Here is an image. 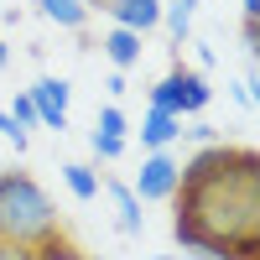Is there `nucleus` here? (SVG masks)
Wrapping results in <instances>:
<instances>
[{"label": "nucleus", "instance_id": "nucleus-9", "mask_svg": "<svg viewBox=\"0 0 260 260\" xmlns=\"http://www.w3.org/2000/svg\"><path fill=\"white\" fill-rule=\"evenodd\" d=\"M141 42H146V37L125 31V26H110V37H104V57H110L120 73H130V68L141 62Z\"/></svg>", "mask_w": 260, "mask_h": 260}, {"label": "nucleus", "instance_id": "nucleus-18", "mask_svg": "<svg viewBox=\"0 0 260 260\" xmlns=\"http://www.w3.org/2000/svg\"><path fill=\"white\" fill-rule=\"evenodd\" d=\"M234 104H240V110H255V78H240V83H234Z\"/></svg>", "mask_w": 260, "mask_h": 260}, {"label": "nucleus", "instance_id": "nucleus-1", "mask_svg": "<svg viewBox=\"0 0 260 260\" xmlns=\"http://www.w3.org/2000/svg\"><path fill=\"white\" fill-rule=\"evenodd\" d=\"M172 240L198 260L234 240H260V156L250 146H198L172 192Z\"/></svg>", "mask_w": 260, "mask_h": 260}, {"label": "nucleus", "instance_id": "nucleus-2", "mask_svg": "<svg viewBox=\"0 0 260 260\" xmlns=\"http://www.w3.org/2000/svg\"><path fill=\"white\" fill-rule=\"evenodd\" d=\"M62 234L57 224V208L47 198L31 172H0V245H21V250H37L42 240Z\"/></svg>", "mask_w": 260, "mask_h": 260}, {"label": "nucleus", "instance_id": "nucleus-20", "mask_svg": "<svg viewBox=\"0 0 260 260\" xmlns=\"http://www.w3.org/2000/svg\"><path fill=\"white\" fill-rule=\"evenodd\" d=\"M104 89H110V99H120V94H125V89H130V83H125V73H120V68H115V73H110V83H104Z\"/></svg>", "mask_w": 260, "mask_h": 260}, {"label": "nucleus", "instance_id": "nucleus-8", "mask_svg": "<svg viewBox=\"0 0 260 260\" xmlns=\"http://www.w3.org/2000/svg\"><path fill=\"white\" fill-rule=\"evenodd\" d=\"M177 136H182V120H177V115L146 110V120H141V146H146V151H172Z\"/></svg>", "mask_w": 260, "mask_h": 260}, {"label": "nucleus", "instance_id": "nucleus-10", "mask_svg": "<svg viewBox=\"0 0 260 260\" xmlns=\"http://www.w3.org/2000/svg\"><path fill=\"white\" fill-rule=\"evenodd\" d=\"M37 6H42L47 21H57L62 31H83V26H89V16H94L89 0H37Z\"/></svg>", "mask_w": 260, "mask_h": 260}, {"label": "nucleus", "instance_id": "nucleus-14", "mask_svg": "<svg viewBox=\"0 0 260 260\" xmlns=\"http://www.w3.org/2000/svg\"><path fill=\"white\" fill-rule=\"evenodd\" d=\"M94 130H104V136H125V130H130V120H125V110H120V104H104V110H99V120H94Z\"/></svg>", "mask_w": 260, "mask_h": 260}, {"label": "nucleus", "instance_id": "nucleus-25", "mask_svg": "<svg viewBox=\"0 0 260 260\" xmlns=\"http://www.w3.org/2000/svg\"><path fill=\"white\" fill-rule=\"evenodd\" d=\"M89 6H94V0H89Z\"/></svg>", "mask_w": 260, "mask_h": 260}, {"label": "nucleus", "instance_id": "nucleus-21", "mask_svg": "<svg viewBox=\"0 0 260 260\" xmlns=\"http://www.w3.org/2000/svg\"><path fill=\"white\" fill-rule=\"evenodd\" d=\"M240 16L245 21H260V0H240Z\"/></svg>", "mask_w": 260, "mask_h": 260}, {"label": "nucleus", "instance_id": "nucleus-17", "mask_svg": "<svg viewBox=\"0 0 260 260\" xmlns=\"http://www.w3.org/2000/svg\"><path fill=\"white\" fill-rule=\"evenodd\" d=\"M182 136H192L198 146H213V141H219V125H208V120H198V125H187Z\"/></svg>", "mask_w": 260, "mask_h": 260}, {"label": "nucleus", "instance_id": "nucleus-3", "mask_svg": "<svg viewBox=\"0 0 260 260\" xmlns=\"http://www.w3.org/2000/svg\"><path fill=\"white\" fill-rule=\"evenodd\" d=\"M213 104V89H208V78H203V68H167L156 83H151V110H167V115H177V120H187V115H203Z\"/></svg>", "mask_w": 260, "mask_h": 260}, {"label": "nucleus", "instance_id": "nucleus-15", "mask_svg": "<svg viewBox=\"0 0 260 260\" xmlns=\"http://www.w3.org/2000/svg\"><path fill=\"white\" fill-rule=\"evenodd\" d=\"M6 115H11V120H16L21 130H31V125H37V104H31V94H16Z\"/></svg>", "mask_w": 260, "mask_h": 260}, {"label": "nucleus", "instance_id": "nucleus-7", "mask_svg": "<svg viewBox=\"0 0 260 260\" xmlns=\"http://www.w3.org/2000/svg\"><path fill=\"white\" fill-rule=\"evenodd\" d=\"M99 187H104V198H110V208H115V224H120V234H141L146 213H141V198L130 192V182H120V177H104Z\"/></svg>", "mask_w": 260, "mask_h": 260}, {"label": "nucleus", "instance_id": "nucleus-11", "mask_svg": "<svg viewBox=\"0 0 260 260\" xmlns=\"http://www.w3.org/2000/svg\"><path fill=\"white\" fill-rule=\"evenodd\" d=\"M192 11H198V0H161V26L172 37V47H187L192 37Z\"/></svg>", "mask_w": 260, "mask_h": 260}, {"label": "nucleus", "instance_id": "nucleus-16", "mask_svg": "<svg viewBox=\"0 0 260 260\" xmlns=\"http://www.w3.org/2000/svg\"><path fill=\"white\" fill-rule=\"evenodd\" d=\"M0 136H6V141H11L16 151H26V130H21V125H16V120L6 115V110H0Z\"/></svg>", "mask_w": 260, "mask_h": 260}, {"label": "nucleus", "instance_id": "nucleus-23", "mask_svg": "<svg viewBox=\"0 0 260 260\" xmlns=\"http://www.w3.org/2000/svg\"><path fill=\"white\" fill-rule=\"evenodd\" d=\"M83 260H104V255H83Z\"/></svg>", "mask_w": 260, "mask_h": 260}, {"label": "nucleus", "instance_id": "nucleus-4", "mask_svg": "<svg viewBox=\"0 0 260 260\" xmlns=\"http://www.w3.org/2000/svg\"><path fill=\"white\" fill-rule=\"evenodd\" d=\"M177 182H182V161L172 156V151H146L136 182H130V192H136L141 203H172Z\"/></svg>", "mask_w": 260, "mask_h": 260}, {"label": "nucleus", "instance_id": "nucleus-19", "mask_svg": "<svg viewBox=\"0 0 260 260\" xmlns=\"http://www.w3.org/2000/svg\"><path fill=\"white\" fill-rule=\"evenodd\" d=\"M192 47H198V68H213V62H219V52H213V42H192Z\"/></svg>", "mask_w": 260, "mask_h": 260}, {"label": "nucleus", "instance_id": "nucleus-22", "mask_svg": "<svg viewBox=\"0 0 260 260\" xmlns=\"http://www.w3.org/2000/svg\"><path fill=\"white\" fill-rule=\"evenodd\" d=\"M6 62H11V47H6V42H0V68H6Z\"/></svg>", "mask_w": 260, "mask_h": 260}, {"label": "nucleus", "instance_id": "nucleus-6", "mask_svg": "<svg viewBox=\"0 0 260 260\" xmlns=\"http://www.w3.org/2000/svg\"><path fill=\"white\" fill-rule=\"evenodd\" d=\"M31 104H37V125H47V130H68V83L62 78H37L31 83Z\"/></svg>", "mask_w": 260, "mask_h": 260}, {"label": "nucleus", "instance_id": "nucleus-24", "mask_svg": "<svg viewBox=\"0 0 260 260\" xmlns=\"http://www.w3.org/2000/svg\"><path fill=\"white\" fill-rule=\"evenodd\" d=\"M156 260H177V255H156Z\"/></svg>", "mask_w": 260, "mask_h": 260}, {"label": "nucleus", "instance_id": "nucleus-5", "mask_svg": "<svg viewBox=\"0 0 260 260\" xmlns=\"http://www.w3.org/2000/svg\"><path fill=\"white\" fill-rule=\"evenodd\" d=\"M94 6L110 16L115 26L136 31V37H146V31L161 26V0H94Z\"/></svg>", "mask_w": 260, "mask_h": 260}, {"label": "nucleus", "instance_id": "nucleus-12", "mask_svg": "<svg viewBox=\"0 0 260 260\" xmlns=\"http://www.w3.org/2000/svg\"><path fill=\"white\" fill-rule=\"evenodd\" d=\"M62 182H68V192H73L78 203H94V198H99V172L83 167V161H68V167H62Z\"/></svg>", "mask_w": 260, "mask_h": 260}, {"label": "nucleus", "instance_id": "nucleus-13", "mask_svg": "<svg viewBox=\"0 0 260 260\" xmlns=\"http://www.w3.org/2000/svg\"><path fill=\"white\" fill-rule=\"evenodd\" d=\"M89 146H94L99 161H120V156H125V136H104V130H94Z\"/></svg>", "mask_w": 260, "mask_h": 260}]
</instances>
